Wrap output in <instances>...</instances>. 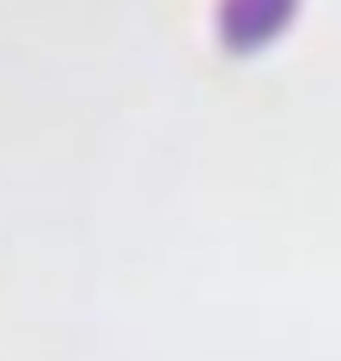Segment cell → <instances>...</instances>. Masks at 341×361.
Instances as JSON below:
<instances>
[{
	"label": "cell",
	"instance_id": "1",
	"mask_svg": "<svg viewBox=\"0 0 341 361\" xmlns=\"http://www.w3.org/2000/svg\"><path fill=\"white\" fill-rule=\"evenodd\" d=\"M297 13V0H221L217 28L229 52H257L277 40Z\"/></svg>",
	"mask_w": 341,
	"mask_h": 361
}]
</instances>
